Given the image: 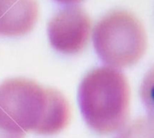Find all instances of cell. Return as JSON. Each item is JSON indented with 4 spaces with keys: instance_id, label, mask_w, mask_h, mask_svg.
<instances>
[{
    "instance_id": "cell-2",
    "label": "cell",
    "mask_w": 154,
    "mask_h": 138,
    "mask_svg": "<svg viewBox=\"0 0 154 138\" xmlns=\"http://www.w3.org/2000/svg\"><path fill=\"white\" fill-rule=\"evenodd\" d=\"M130 85L118 69L103 66L91 70L79 89V104L87 124L106 135L121 130L130 117Z\"/></svg>"
},
{
    "instance_id": "cell-5",
    "label": "cell",
    "mask_w": 154,
    "mask_h": 138,
    "mask_svg": "<svg viewBox=\"0 0 154 138\" xmlns=\"http://www.w3.org/2000/svg\"><path fill=\"white\" fill-rule=\"evenodd\" d=\"M39 17L37 0H0V35L29 33Z\"/></svg>"
},
{
    "instance_id": "cell-8",
    "label": "cell",
    "mask_w": 154,
    "mask_h": 138,
    "mask_svg": "<svg viewBox=\"0 0 154 138\" xmlns=\"http://www.w3.org/2000/svg\"><path fill=\"white\" fill-rule=\"evenodd\" d=\"M56 1H59L61 3H79L83 0H56Z\"/></svg>"
},
{
    "instance_id": "cell-1",
    "label": "cell",
    "mask_w": 154,
    "mask_h": 138,
    "mask_svg": "<svg viewBox=\"0 0 154 138\" xmlns=\"http://www.w3.org/2000/svg\"><path fill=\"white\" fill-rule=\"evenodd\" d=\"M70 108L64 95L35 81L13 78L0 84V121L23 133L54 135L69 123Z\"/></svg>"
},
{
    "instance_id": "cell-6",
    "label": "cell",
    "mask_w": 154,
    "mask_h": 138,
    "mask_svg": "<svg viewBox=\"0 0 154 138\" xmlns=\"http://www.w3.org/2000/svg\"><path fill=\"white\" fill-rule=\"evenodd\" d=\"M117 138H153V123L147 118H140L126 127Z\"/></svg>"
},
{
    "instance_id": "cell-3",
    "label": "cell",
    "mask_w": 154,
    "mask_h": 138,
    "mask_svg": "<svg viewBox=\"0 0 154 138\" xmlns=\"http://www.w3.org/2000/svg\"><path fill=\"white\" fill-rule=\"evenodd\" d=\"M147 34L132 13L116 10L102 17L93 31V43L99 57L112 67L135 65L147 48Z\"/></svg>"
},
{
    "instance_id": "cell-7",
    "label": "cell",
    "mask_w": 154,
    "mask_h": 138,
    "mask_svg": "<svg viewBox=\"0 0 154 138\" xmlns=\"http://www.w3.org/2000/svg\"><path fill=\"white\" fill-rule=\"evenodd\" d=\"M25 133L0 121V138H24Z\"/></svg>"
},
{
    "instance_id": "cell-4",
    "label": "cell",
    "mask_w": 154,
    "mask_h": 138,
    "mask_svg": "<svg viewBox=\"0 0 154 138\" xmlns=\"http://www.w3.org/2000/svg\"><path fill=\"white\" fill-rule=\"evenodd\" d=\"M92 21L80 6L67 7L52 17L48 23L51 45L65 54L81 52L90 39Z\"/></svg>"
}]
</instances>
